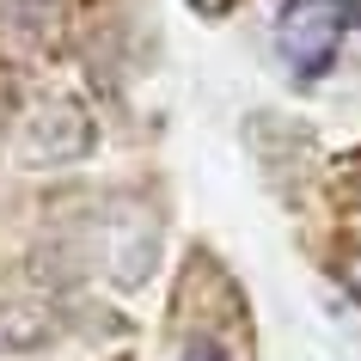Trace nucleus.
I'll return each mask as SVG.
<instances>
[{
	"instance_id": "1",
	"label": "nucleus",
	"mask_w": 361,
	"mask_h": 361,
	"mask_svg": "<svg viewBox=\"0 0 361 361\" xmlns=\"http://www.w3.org/2000/svg\"><path fill=\"white\" fill-rule=\"evenodd\" d=\"M171 312V361H251V306L209 251L190 257Z\"/></svg>"
},
{
	"instance_id": "2",
	"label": "nucleus",
	"mask_w": 361,
	"mask_h": 361,
	"mask_svg": "<svg viewBox=\"0 0 361 361\" xmlns=\"http://www.w3.org/2000/svg\"><path fill=\"white\" fill-rule=\"evenodd\" d=\"M349 31H361V0H282L276 6V56L300 86L337 68Z\"/></svg>"
},
{
	"instance_id": "3",
	"label": "nucleus",
	"mask_w": 361,
	"mask_h": 361,
	"mask_svg": "<svg viewBox=\"0 0 361 361\" xmlns=\"http://www.w3.org/2000/svg\"><path fill=\"white\" fill-rule=\"evenodd\" d=\"M98 147V123L86 116V104L80 98H37L31 111H25L19 123V159L31 171H49V166H74V159H86V153Z\"/></svg>"
},
{
	"instance_id": "4",
	"label": "nucleus",
	"mask_w": 361,
	"mask_h": 361,
	"mask_svg": "<svg viewBox=\"0 0 361 361\" xmlns=\"http://www.w3.org/2000/svg\"><path fill=\"white\" fill-rule=\"evenodd\" d=\"M68 37V0H0V43L19 56H56Z\"/></svg>"
},
{
	"instance_id": "5",
	"label": "nucleus",
	"mask_w": 361,
	"mask_h": 361,
	"mask_svg": "<svg viewBox=\"0 0 361 361\" xmlns=\"http://www.w3.org/2000/svg\"><path fill=\"white\" fill-rule=\"evenodd\" d=\"M104 257H111L116 288H141L153 276V257H159V227L153 214H116L104 227Z\"/></svg>"
},
{
	"instance_id": "6",
	"label": "nucleus",
	"mask_w": 361,
	"mask_h": 361,
	"mask_svg": "<svg viewBox=\"0 0 361 361\" xmlns=\"http://www.w3.org/2000/svg\"><path fill=\"white\" fill-rule=\"evenodd\" d=\"M61 337V312L49 300H0V355H37Z\"/></svg>"
},
{
	"instance_id": "7",
	"label": "nucleus",
	"mask_w": 361,
	"mask_h": 361,
	"mask_svg": "<svg viewBox=\"0 0 361 361\" xmlns=\"http://www.w3.org/2000/svg\"><path fill=\"white\" fill-rule=\"evenodd\" d=\"M190 6L202 13V19H227V13H233V0H190Z\"/></svg>"
}]
</instances>
